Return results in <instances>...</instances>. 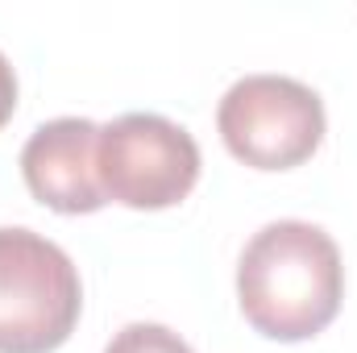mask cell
<instances>
[{"mask_svg": "<svg viewBox=\"0 0 357 353\" xmlns=\"http://www.w3.org/2000/svg\"><path fill=\"white\" fill-rule=\"evenodd\" d=\"M345 295L337 241L307 220H274L250 237L237 262L245 320L270 341H307L324 333Z\"/></svg>", "mask_w": 357, "mask_h": 353, "instance_id": "cell-1", "label": "cell"}, {"mask_svg": "<svg viewBox=\"0 0 357 353\" xmlns=\"http://www.w3.org/2000/svg\"><path fill=\"white\" fill-rule=\"evenodd\" d=\"M96 146H100V125L84 117H59L38 125L21 150V175L33 200H42L63 216L104 208L108 200L96 171Z\"/></svg>", "mask_w": 357, "mask_h": 353, "instance_id": "cell-5", "label": "cell"}, {"mask_svg": "<svg viewBox=\"0 0 357 353\" xmlns=\"http://www.w3.org/2000/svg\"><path fill=\"white\" fill-rule=\"evenodd\" d=\"M96 171L104 200L158 212L187 200L199 179V146L195 137L158 117V112H125L100 129Z\"/></svg>", "mask_w": 357, "mask_h": 353, "instance_id": "cell-4", "label": "cell"}, {"mask_svg": "<svg viewBox=\"0 0 357 353\" xmlns=\"http://www.w3.org/2000/svg\"><path fill=\"white\" fill-rule=\"evenodd\" d=\"M17 108V75H13V63L0 54V125L13 117Z\"/></svg>", "mask_w": 357, "mask_h": 353, "instance_id": "cell-7", "label": "cell"}, {"mask_svg": "<svg viewBox=\"0 0 357 353\" xmlns=\"http://www.w3.org/2000/svg\"><path fill=\"white\" fill-rule=\"evenodd\" d=\"M220 137L233 158L254 171H291L324 142L320 96L291 75H245L216 108Z\"/></svg>", "mask_w": 357, "mask_h": 353, "instance_id": "cell-3", "label": "cell"}, {"mask_svg": "<svg viewBox=\"0 0 357 353\" xmlns=\"http://www.w3.org/2000/svg\"><path fill=\"white\" fill-rule=\"evenodd\" d=\"M79 270L33 229H0V353H54L79 324Z\"/></svg>", "mask_w": 357, "mask_h": 353, "instance_id": "cell-2", "label": "cell"}, {"mask_svg": "<svg viewBox=\"0 0 357 353\" xmlns=\"http://www.w3.org/2000/svg\"><path fill=\"white\" fill-rule=\"evenodd\" d=\"M104 353H195L167 324H125Z\"/></svg>", "mask_w": 357, "mask_h": 353, "instance_id": "cell-6", "label": "cell"}]
</instances>
